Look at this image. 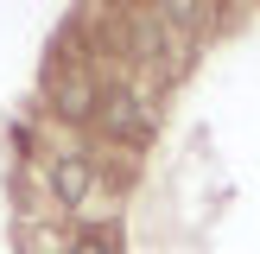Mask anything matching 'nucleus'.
I'll return each mask as SVG.
<instances>
[{"mask_svg": "<svg viewBox=\"0 0 260 254\" xmlns=\"http://www.w3.org/2000/svg\"><path fill=\"white\" fill-rule=\"evenodd\" d=\"M70 254H114V248H108V235H83Z\"/></svg>", "mask_w": 260, "mask_h": 254, "instance_id": "6", "label": "nucleus"}, {"mask_svg": "<svg viewBox=\"0 0 260 254\" xmlns=\"http://www.w3.org/2000/svg\"><path fill=\"white\" fill-rule=\"evenodd\" d=\"M127 45H134V57H159L165 38H159V25H152V19H127Z\"/></svg>", "mask_w": 260, "mask_h": 254, "instance_id": "4", "label": "nucleus"}, {"mask_svg": "<svg viewBox=\"0 0 260 254\" xmlns=\"http://www.w3.org/2000/svg\"><path fill=\"white\" fill-rule=\"evenodd\" d=\"M159 19H165V25H197V19H203V7H197V0H165Z\"/></svg>", "mask_w": 260, "mask_h": 254, "instance_id": "5", "label": "nucleus"}, {"mask_svg": "<svg viewBox=\"0 0 260 254\" xmlns=\"http://www.w3.org/2000/svg\"><path fill=\"white\" fill-rule=\"evenodd\" d=\"M95 102H102V96L83 83V76H70V83L57 89V114H63V121H89V114H95Z\"/></svg>", "mask_w": 260, "mask_h": 254, "instance_id": "3", "label": "nucleus"}, {"mask_svg": "<svg viewBox=\"0 0 260 254\" xmlns=\"http://www.w3.org/2000/svg\"><path fill=\"white\" fill-rule=\"evenodd\" d=\"M95 114H102V127H108V134H121V140L146 134V114H140V96H134V89H108Z\"/></svg>", "mask_w": 260, "mask_h": 254, "instance_id": "1", "label": "nucleus"}, {"mask_svg": "<svg viewBox=\"0 0 260 254\" xmlns=\"http://www.w3.org/2000/svg\"><path fill=\"white\" fill-rule=\"evenodd\" d=\"M89 184H95V172H89V159H76V152H63V159H57V172H51V190H57L63 203H83V197H89Z\"/></svg>", "mask_w": 260, "mask_h": 254, "instance_id": "2", "label": "nucleus"}]
</instances>
